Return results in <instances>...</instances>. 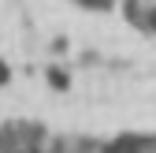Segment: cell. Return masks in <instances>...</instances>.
Listing matches in <instances>:
<instances>
[{
  "label": "cell",
  "instance_id": "cell-1",
  "mask_svg": "<svg viewBox=\"0 0 156 153\" xmlns=\"http://www.w3.org/2000/svg\"><path fill=\"white\" fill-rule=\"evenodd\" d=\"M152 149H156V138L149 135H123V138L108 142L104 153H152Z\"/></svg>",
  "mask_w": 156,
  "mask_h": 153
},
{
  "label": "cell",
  "instance_id": "cell-2",
  "mask_svg": "<svg viewBox=\"0 0 156 153\" xmlns=\"http://www.w3.org/2000/svg\"><path fill=\"white\" fill-rule=\"evenodd\" d=\"M48 82H52V90H67L71 86V75L60 71V67H48Z\"/></svg>",
  "mask_w": 156,
  "mask_h": 153
},
{
  "label": "cell",
  "instance_id": "cell-3",
  "mask_svg": "<svg viewBox=\"0 0 156 153\" xmlns=\"http://www.w3.org/2000/svg\"><path fill=\"white\" fill-rule=\"evenodd\" d=\"M141 26H149V30H156V8H149V11H145V23H141Z\"/></svg>",
  "mask_w": 156,
  "mask_h": 153
},
{
  "label": "cell",
  "instance_id": "cell-4",
  "mask_svg": "<svg viewBox=\"0 0 156 153\" xmlns=\"http://www.w3.org/2000/svg\"><path fill=\"white\" fill-rule=\"evenodd\" d=\"M78 4H86V8H108L112 0H78Z\"/></svg>",
  "mask_w": 156,
  "mask_h": 153
},
{
  "label": "cell",
  "instance_id": "cell-5",
  "mask_svg": "<svg viewBox=\"0 0 156 153\" xmlns=\"http://www.w3.org/2000/svg\"><path fill=\"white\" fill-rule=\"evenodd\" d=\"M8 79H11V67H8V64H4V60H0V86H4V82H8Z\"/></svg>",
  "mask_w": 156,
  "mask_h": 153
}]
</instances>
